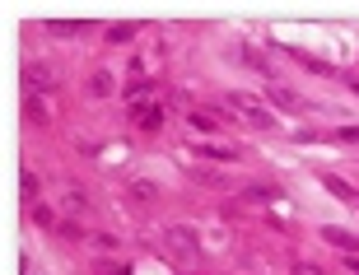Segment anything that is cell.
Masks as SVG:
<instances>
[{
	"label": "cell",
	"instance_id": "23",
	"mask_svg": "<svg viewBox=\"0 0 359 275\" xmlns=\"http://www.w3.org/2000/svg\"><path fill=\"white\" fill-rule=\"evenodd\" d=\"M294 275H327L322 266H313V262H294Z\"/></svg>",
	"mask_w": 359,
	"mask_h": 275
},
{
	"label": "cell",
	"instance_id": "14",
	"mask_svg": "<svg viewBox=\"0 0 359 275\" xmlns=\"http://www.w3.org/2000/svg\"><path fill=\"white\" fill-rule=\"evenodd\" d=\"M126 196L140 201V206H154V201H159V187H154V182H131V187H126Z\"/></svg>",
	"mask_w": 359,
	"mask_h": 275
},
{
	"label": "cell",
	"instance_id": "6",
	"mask_svg": "<svg viewBox=\"0 0 359 275\" xmlns=\"http://www.w3.org/2000/svg\"><path fill=\"white\" fill-rule=\"evenodd\" d=\"M322 238H327L332 248H346V252L359 248V234H350V229H341V224H322Z\"/></svg>",
	"mask_w": 359,
	"mask_h": 275
},
{
	"label": "cell",
	"instance_id": "10",
	"mask_svg": "<svg viewBox=\"0 0 359 275\" xmlns=\"http://www.w3.org/2000/svg\"><path fill=\"white\" fill-rule=\"evenodd\" d=\"M233 61H243V66H252V70H262V75H271V61L257 52V47H248V42H238V47H233Z\"/></svg>",
	"mask_w": 359,
	"mask_h": 275
},
{
	"label": "cell",
	"instance_id": "12",
	"mask_svg": "<svg viewBox=\"0 0 359 275\" xmlns=\"http://www.w3.org/2000/svg\"><path fill=\"white\" fill-rule=\"evenodd\" d=\"M243 201H262V206H266V201H285L276 192V187H266V182H248L243 187Z\"/></svg>",
	"mask_w": 359,
	"mask_h": 275
},
{
	"label": "cell",
	"instance_id": "25",
	"mask_svg": "<svg viewBox=\"0 0 359 275\" xmlns=\"http://www.w3.org/2000/svg\"><path fill=\"white\" fill-rule=\"evenodd\" d=\"M336 140H359V126H341V131H336Z\"/></svg>",
	"mask_w": 359,
	"mask_h": 275
},
{
	"label": "cell",
	"instance_id": "9",
	"mask_svg": "<svg viewBox=\"0 0 359 275\" xmlns=\"http://www.w3.org/2000/svg\"><path fill=\"white\" fill-rule=\"evenodd\" d=\"M24 117L33 126H52V112H47V103H42L38 93H24Z\"/></svg>",
	"mask_w": 359,
	"mask_h": 275
},
{
	"label": "cell",
	"instance_id": "26",
	"mask_svg": "<svg viewBox=\"0 0 359 275\" xmlns=\"http://www.w3.org/2000/svg\"><path fill=\"white\" fill-rule=\"evenodd\" d=\"M346 271H350V275H359V257H346Z\"/></svg>",
	"mask_w": 359,
	"mask_h": 275
},
{
	"label": "cell",
	"instance_id": "11",
	"mask_svg": "<svg viewBox=\"0 0 359 275\" xmlns=\"http://www.w3.org/2000/svg\"><path fill=\"white\" fill-rule=\"evenodd\" d=\"M107 93H117L112 75H107V70H93L89 75V98H107Z\"/></svg>",
	"mask_w": 359,
	"mask_h": 275
},
{
	"label": "cell",
	"instance_id": "8",
	"mask_svg": "<svg viewBox=\"0 0 359 275\" xmlns=\"http://www.w3.org/2000/svg\"><path fill=\"white\" fill-rule=\"evenodd\" d=\"M266 103H271V107H285V112H294V107H304V98H299L294 89H285V84H271V89H266Z\"/></svg>",
	"mask_w": 359,
	"mask_h": 275
},
{
	"label": "cell",
	"instance_id": "24",
	"mask_svg": "<svg viewBox=\"0 0 359 275\" xmlns=\"http://www.w3.org/2000/svg\"><path fill=\"white\" fill-rule=\"evenodd\" d=\"M93 243H98V248H107V252H112V248H117V234H93Z\"/></svg>",
	"mask_w": 359,
	"mask_h": 275
},
{
	"label": "cell",
	"instance_id": "1",
	"mask_svg": "<svg viewBox=\"0 0 359 275\" xmlns=\"http://www.w3.org/2000/svg\"><path fill=\"white\" fill-rule=\"evenodd\" d=\"M61 89V70L47 66V61H24V93H38V98H47V93Z\"/></svg>",
	"mask_w": 359,
	"mask_h": 275
},
{
	"label": "cell",
	"instance_id": "2",
	"mask_svg": "<svg viewBox=\"0 0 359 275\" xmlns=\"http://www.w3.org/2000/svg\"><path fill=\"white\" fill-rule=\"evenodd\" d=\"M163 243H168V252H177L182 262H196L201 257V243L187 224H168V229H163Z\"/></svg>",
	"mask_w": 359,
	"mask_h": 275
},
{
	"label": "cell",
	"instance_id": "17",
	"mask_svg": "<svg viewBox=\"0 0 359 275\" xmlns=\"http://www.w3.org/2000/svg\"><path fill=\"white\" fill-rule=\"evenodd\" d=\"M131 38H135V24H112L107 28V42H112V47H126Z\"/></svg>",
	"mask_w": 359,
	"mask_h": 275
},
{
	"label": "cell",
	"instance_id": "20",
	"mask_svg": "<svg viewBox=\"0 0 359 275\" xmlns=\"http://www.w3.org/2000/svg\"><path fill=\"white\" fill-rule=\"evenodd\" d=\"M61 206H66V215H84V210H89V196H84V192H66Z\"/></svg>",
	"mask_w": 359,
	"mask_h": 275
},
{
	"label": "cell",
	"instance_id": "15",
	"mask_svg": "<svg viewBox=\"0 0 359 275\" xmlns=\"http://www.w3.org/2000/svg\"><path fill=\"white\" fill-rule=\"evenodd\" d=\"M47 33H52V38H75V33H84V24H75V19H52Z\"/></svg>",
	"mask_w": 359,
	"mask_h": 275
},
{
	"label": "cell",
	"instance_id": "27",
	"mask_svg": "<svg viewBox=\"0 0 359 275\" xmlns=\"http://www.w3.org/2000/svg\"><path fill=\"white\" fill-rule=\"evenodd\" d=\"M346 89H350V93H355V98H359V79H355V75L346 79Z\"/></svg>",
	"mask_w": 359,
	"mask_h": 275
},
{
	"label": "cell",
	"instance_id": "21",
	"mask_svg": "<svg viewBox=\"0 0 359 275\" xmlns=\"http://www.w3.org/2000/svg\"><path fill=\"white\" fill-rule=\"evenodd\" d=\"M56 238H61V243H80V224H75V220H61V224H56Z\"/></svg>",
	"mask_w": 359,
	"mask_h": 275
},
{
	"label": "cell",
	"instance_id": "22",
	"mask_svg": "<svg viewBox=\"0 0 359 275\" xmlns=\"http://www.w3.org/2000/svg\"><path fill=\"white\" fill-rule=\"evenodd\" d=\"M19 187H24V201H28V206H38V173H24V177H19Z\"/></svg>",
	"mask_w": 359,
	"mask_h": 275
},
{
	"label": "cell",
	"instance_id": "19",
	"mask_svg": "<svg viewBox=\"0 0 359 275\" xmlns=\"http://www.w3.org/2000/svg\"><path fill=\"white\" fill-rule=\"evenodd\" d=\"M33 224H42V229H56L61 220H56V210L47 206V201H38V206H33Z\"/></svg>",
	"mask_w": 359,
	"mask_h": 275
},
{
	"label": "cell",
	"instance_id": "5",
	"mask_svg": "<svg viewBox=\"0 0 359 275\" xmlns=\"http://www.w3.org/2000/svg\"><path fill=\"white\" fill-rule=\"evenodd\" d=\"M322 187H327L336 201H346V206H359V187H350L346 177H336V173H322Z\"/></svg>",
	"mask_w": 359,
	"mask_h": 275
},
{
	"label": "cell",
	"instance_id": "4",
	"mask_svg": "<svg viewBox=\"0 0 359 275\" xmlns=\"http://www.w3.org/2000/svg\"><path fill=\"white\" fill-rule=\"evenodd\" d=\"M285 52H290V56H294V61H299L304 70H313V75H322V79H327V75H336V66L327 61V56H313V52H304V47H285Z\"/></svg>",
	"mask_w": 359,
	"mask_h": 275
},
{
	"label": "cell",
	"instance_id": "7",
	"mask_svg": "<svg viewBox=\"0 0 359 275\" xmlns=\"http://www.w3.org/2000/svg\"><path fill=\"white\" fill-rule=\"evenodd\" d=\"M131 121H140V131H159L163 126V112L149 103H131Z\"/></svg>",
	"mask_w": 359,
	"mask_h": 275
},
{
	"label": "cell",
	"instance_id": "13",
	"mask_svg": "<svg viewBox=\"0 0 359 275\" xmlns=\"http://www.w3.org/2000/svg\"><path fill=\"white\" fill-rule=\"evenodd\" d=\"M201 154H205V159H219V163H233V159H238V149H233V145H219V140H205V145H201Z\"/></svg>",
	"mask_w": 359,
	"mask_h": 275
},
{
	"label": "cell",
	"instance_id": "18",
	"mask_svg": "<svg viewBox=\"0 0 359 275\" xmlns=\"http://www.w3.org/2000/svg\"><path fill=\"white\" fill-rule=\"evenodd\" d=\"M187 121H191L201 135H215V131H219V126H215V112H187Z\"/></svg>",
	"mask_w": 359,
	"mask_h": 275
},
{
	"label": "cell",
	"instance_id": "3",
	"mask_svg": "<svg viewBox=\"0 0 359 275\" xmlns=\"http://www.w3.org/2000/svg\"><path fill=\"white\" fill-rule=\"evenodd\" d=\"M229 103L238 107V112H243V117H248V121H252L257 131H271V126H276V117H271V112H266V107H262V103H252L248 93H229Z\"/></svg>",
	"mask_w": 359,
	"mask_h": 275
},
{
	"label": "cell",
	"instance_id": "16",
	"mask_svg": "<svg viewBox=\"0 0 359 275\" xmlns=\"http://www.w3.org/2000/svg\"><path fill=\"white\" fill-rule=\"evenodd\" d=\"M149 89H154V84H149L145 75H131V84H126V98H131V103H145Z\"/></svg>",
	"mask_w": 359,
	"mask_h": 275
}]
</instances>
